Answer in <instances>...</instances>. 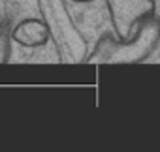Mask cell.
<instances>
[{
	"instance_id": "obj_1",
	"label": "cell",
	"mask_w": 160,
	"mask_h": 152,
	"mask_svg": "<svg viewBox=\"0 0 160 152\" xmlns=\"http://www.w3.org/2000/svg\"><path fill=\"white\" fill-rule=\"evenodd\" d=\"M40 19L49 30V43H53L62 64H83L89 45L85 34L75 25L68 0H36Z\"/></svg>"
},
{
	"instance_id": "obj_6",
	"label": "cell",
	"mask_w": 160,
	"mask_h": 152,
	"mask_svg": "<svg viewBox=\"0 0 160 152\" xmlns=\"http://www.w3.org/2000/svg\"><path fill=\"white\" fill-rule=\"evenodd\" d=\"M68 2H73V4H89V2H94V0H68Z\"/></svg>"
},
{
	"instance_id": "obj_2",
	"label": "cell",
	"mask_w": 160,
	"mask_h": 152,
	"mask_svg": "<svg viewBox=\"0 0 160 152\" xmlns=\"http://www.w3.org/2000/svg\"><path fill=\"white\" fill-rule=\"evenodd\" d=\"M158 43V23H151L139 38H136L130 43H121L115 40L113 34H106L102 36V40H98L96 47L87 53L83 64H136V62H143L149 55L154 53Z\"/></svg>"
},
{
	"instance_id": "obj_4",
	"label": "cell",
	"mask_w": 160,
	"mask_h": 152,
	"mask_svg": "<svg viewBox=\"0 0 160 152\" xmlns=\"http://www.w3.org/2000/svg\"><path fill=\"white\" fill-rule=\"evenodd\" d=\"M12 41H15L17 45L25 47V49H38L49 43L51 36L49 30L45 26V23L40 17H27L23 21H19L12 32H10Z\"/></svg>"
},
{
	"instance_id": "obj_5",
	"label": "cell",
	"mask_w": 160,
	"mask_h": 152,
	"mask_svg": "<svg viewBox=\"0 0 160 152\" xmlns=\"http://www.w3.org/2000/svg\"><path fill=\"white\" fill-rule=\"evenodd\" d=\"M10 55H12V38L10 32L4 30L0 32V64H6L10 60Z\"/></svg>"
},
{
	"instance_id": "obj_3",
	"label": "cell",
	"mask_w": 160,
	"mask_h": 152,
	"mask_svg": "<svg viewBox=\"0 0 160 152\" xmlns=\"http://www.w3.org/2000/svg\"><path fill=\"white\" fill-rule=\"evenodd\" d=\"M111 34L121 43H130L156 21V0H104Z\"/></svg>"
}]
</instances>
